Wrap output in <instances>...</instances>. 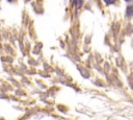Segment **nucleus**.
Wrapping results in <instances>:
<instances>
[{"instance_id":"1","label":"nucleus","mask_w":133,"mask_h":120,"mask_svg":"<svg viewBox=\"0 0 133 120\" xmlns=\"http://www.w3.org/2000/svg\"><path fill=\"white\" fill-rule=\"evenodd\" d=\"M132 13H133V8H128V15H132Z\"/></svg>"},{"instance_id":"2","label":"nucleus","mask_w":133,"mask_h":120,"mask_svg":"<svg viewBox=\"0 0 133 120\" xmlns=\"http://www.w3.org/2000/svg\"><path fill=\"white\" fill-rule=\"evenodd\" d=\"M104 1H105L106 3H112V2L114 1V0H104Z\"/></svg>"},{"instance_id":"3","label":"nucleus","mask_w":133,"mask_h":120,"mask_svg":"<svg viewBox=\"0 0 133 120\" xmlns=\"http://www.w3.org/2000/svg\"><path fill=\"white\" fill-rule=\"evenodd\" d=\"M9 1H13V0H9Z\"/></svg>"},{"instance_id":"4","label":"nucleus","mask_w":133,"mask_h":120,"mask_svg":"<svg viewBox=\"0 0 133 120\" xmlns=\"http://www.w3.org/2000/svg\"><path fill=\"white\" fill-rule=\"evenodd\" d=\"M127 1H129V0H127Z\"/></svg>"}]
</instances>
